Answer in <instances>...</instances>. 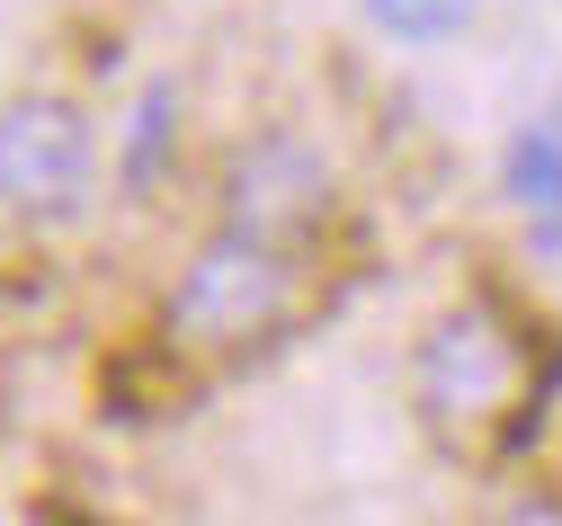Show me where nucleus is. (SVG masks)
<instances>
[{
    "label": "nucleus",
    "mask_w": 562,
    "mask_h": 526,
    "mask_svg": "<svg viewBox=\"0 0 562 526\" xmlns=\"http://www.w3.org/2000/svg\"><path fill=\"white\" fill-rule=\"evenodd\" d=\"M411 384H419V411H429L438 437H501L527 402V339L491 313V304H456L419 331V357H411Z\"/></svg>",
    "instance_id": "1"
},
{
    "label": "nucleus",
    "mask_w": 562,
    "mask_h": 526,
    "mask_svg": "<svg viewBox=\"0 0 562 526\" xmlns=\"http://www.w3.org/2000/svg\"><path fill=\"white\" fill-rule=\"evenodd\" d=\"M295 304V259L286 250H259L241 233H215L170 286L161 304V331L196 357H233V348H259Z\"/></svg>",
    "instance_id": "2"
},
{
    "label": "nucleus",
    "mask_w": 562,
    "mask_h": 526,
    "mask_svg": "<svg viewBox=\"0 0 562 526\" xmlns=\"http://www.w3.org/2000/svg\"><path fill=\"white\" fill-rule=\"evenodd\" d=\"M99 188V134L72 99L27 90L0 108V214L19 223H63Z\"/></svg>",
    "instance_id": "3"
},
{
    "label": "nucleus",
    "mask_w": 562,
    "mask_h": 526,
    "mask_svg": "<svg viewBox=\"0 0 562 526\" xmlns=\"http://www.w3.org/2000/svg\"><path fill=\"white\" fill-rule=\"evenodd\" d=\"M322 223H330V161H322V143H304V134L241 143V161L224 170V233L295 259Z\"/></svg>",
    "instance_id": "4"
},
{
    "label": "nucleus",
    "mask_w": 562,
    "mask_h": 526,
    "mask_svg": "<svg viewBox=\"0 0 562 526\" xmlns=\"http://www.w3.org/2000/svg\"><path fill=\"white\" fill-rule=\"evenodd\" d=\"M501 188L527 214V233L544 250H562V116H527L501 153Z\"/></svg>",
    "instance_id": "5"
},
{
    "label": "nucleus",
    "mask_w": 562,
    "mask_h": 526,
    "mask_svg": "<svg viewBox=\"0 0 562 526\" xmlns=\"http://www.w3.org/2000/svg\"><path fill=\"white\" fill-rule=\"evenodd\" d=\"M358 10L384 45H456L482 19V0H358Z\"/></svg>",
    "instance_id": "6"
},
{
    "label": "nucleus",
    "mask_w": 562,
    "mask_h": 526,
    "mask_svg": "<svg viewBox=\"0 0 562 526\" xmlns=\"http://www.w3.org/2000/svg\"><path fill=\"white\" fill-rule=\"evenodd\" d=\"M170 143H179V90L153 81L144 99H134V125H125V188H153Z\"/></svg>",
    "instance_id": "7"
},
{
    "label": "nucleus",
    "mask_w": 562,
    "mask_h": 526,
    "mask_svg": "<svg viewBox=\"0 0 562 526\" xmlns=\"http://www.w3.org/2000/svg\"><path fill=\"white\" fill-rule=\"evenodd\" d=\"M491 526H562V491H518Z\"/></svg>",
    "instance_id": "8"
}]
</instances>
